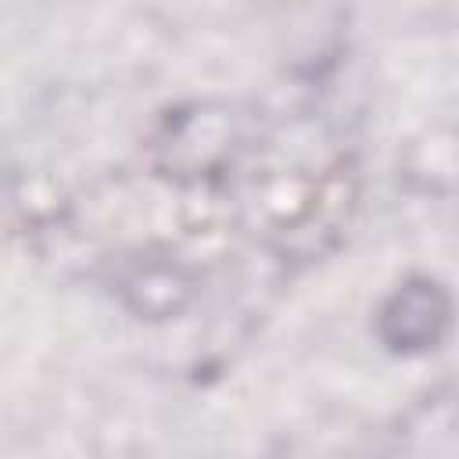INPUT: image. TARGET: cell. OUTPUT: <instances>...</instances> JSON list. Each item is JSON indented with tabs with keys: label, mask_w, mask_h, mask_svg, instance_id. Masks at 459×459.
I'll return each mask as SVG.
<instances>
[{
	"label": "cell",
	"mask_w": 459,
	"mask_h": 459,
	"mask_svg": "<svg viewBox=\"0 0 459 459\" xmlns=\"http://www.w3.org/2000/svg\"><path fill=\"white\" fill-rule=\"evenodd\" d=\"M448 323H452L448 290L430 276H412L380 305L377 333L391 351L423 355L445 341Z\"/></svg>",
	"instance_id": "cell-1"
}]
</instances>
